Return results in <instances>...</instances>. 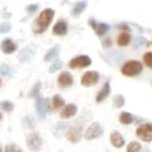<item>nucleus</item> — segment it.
I'll use <instances>...</instances> for the list:
<instances>
[{"instance_id": "nucleus-1", "label": "nucleus", "mask_w": 152, "mask_h": 152, "mask_svg": "<svg viewBox=\"0 0 152 152\" xmlns=\"http://www.w3.org/2000/svg\"><path fill=\"white\" fill-rule=\"evenodd\" d=\"M55 10L52 8H46L39 14V16L36 19V26L34 28V31L36 34H42L46 31L49 26L52 23Z\"/></svg>"}, {"instance_id": "nucleus-2", "label": "nucleus", "mask_w": 152, "mask_h": 152, "mask_svg": "<svg viewBox=\"0 0 152 152\" xmlns=\"http://www.w3.org/2000/svg\"><path fill=\"white\" fill-rule=\"evenodd\" d=\"M142 70H143V66H142V64L139 61L136 60L128 61L122 67V73L126 76H130V77L140 74Z\"/></svg>"}, {"instance_id": "nucleus-3", "label": "nucleus", "mask_w": 152, "mask_h": 152, "mask_svg": "<svg viewBox=\"0 0 152 152\" xmlns=\"http://www.w3.org/2000/svg\"><path fill=\"white\" fill-rule=\"evenodd\" d=\"M43 145V139L40 136L38 132H33L29 133L26 137V146L28 147L29 150L34 152H38Z\"/></svg>"}, {"instance_id": "nucleus-4", "label": "nucleus", "mask_w": 152, "mask_h": 152, "mask_svg": "<svg viewBox=\"0 0 152 152\" xmlns=\"http://www.w3.org/2000/svg\"><path fill=\"white\" fill-rule=\"evenodd\" d=\"M102 134H104V127L102 126V124H99V122H94L88 127L84 134V137L86 140H94V139L102 136Z\"/></svg>"}, {"instance_id": "nucleus-5", "label": "nucleus", "mask_w": 152, "mask_h": 152, "mask_svg": "<svg viewBox=\"0 0 152 152\" xmlns=\"http://www.w3.org/2000/svg\"><path fill=\"white\" fill-rule=\"evenodd\" d=\"M99 80V74L96 71H87L81 77V84L85 87H90L96 84Z\"/></svg>"}, {"instance_id": "nucleus-6", "label": "nucleus", "mask_w": 152, "mask_h": 152, "mask_svg": "<svg viewBox=\"0 0 152 152\" xmlns=\"http://www.w3.org/2000/svg\"><path fill=\"white\" fill-rule=\"evenodd\" d=\"M136 135L144 142H151L152 140V126L150 123L141 125L136 130Z\"/></svg>"}, {"instance_id": "nucleus-7", "label": "nucleus", "mask_w": 152, "mask_h": 152, "mask_svg": "<svg viewBox=\"0 0 152 152\" xmlns=\"http://www.w3.org/2000/svg\"><path fill=\"white\" fill-rule=\"evenodd\" d=\"M91 65V59L86 55L77 56V57L73 58L69 62V67L72 69L76 68H85Z\"/></svg>"}, {"instance_id": "nucleus-8", "label": "nucleus", "mask_w": 152, "mask_h": 152, "mask_svg": "<svg viewBox=\"0 0 152 152\" xmlns=\"http://www.w3.org/2000/svg\"><path fill=\"white\" fill-rule=\"evenodd\" d=\"M83 134V126L82 125H75L72 128L69 130V132L67 133V138L68 140L72 143H77L78 141L81 139Z\"/></svg>"}, {"instance_id": "nucleus-9", "label": "nucleus", "mask_w": 152, "mask_h": 152, "mask_svg": "<svg viewBox=\"0 0 152 152\" xmlns=\"http://www.w3.org/2000/svg\"><path fill=\"white\" fill-rule=\"evenodd\" d=\"M88 23H89V26L94 29L96 35L99 37L105 35V34H107V31H110V29H111V26H110V24L104 23H97L94 18H90L89 20H88Z\"/></svg>"}, {"instance_id": "nucleus-10", "label": "nucleus", "mask_w": 152, "mask_h": 152, "mask_svg": "<svg viewBox=\"0 0 152 152\" xmlns=\"http://www.w3.org/2000/svg\"><path fill=\"white\" fill-rule=\"evenodd\" d=\"M49 104V99H38L36 102V112L41 120H45Z\"/></svg>"}, {"instance_id": "nucleus-11", "label": "nucleus", "mask_w": 152, "mask_h": 152, "mask_svg": "<svg viewBox=\"0 0 152 152\" xmlns=\"http://www.w3.org/2000/svg\"><path fill=\"white\" fill-rule=\"evenodd\" d=\"M57 82L62 88H65V87L71 86V85L73 84V82H74V79H73V76L71 73L66 72L65 71V72H62L59 75Z\"/></svg>"}, {"instance_id": "nucleus-12", "label": "nucleus", "mask_w": 152, "mask_h": 152, "mask_svg": "<svg viewBox=\"0 0 152 152\" xmlns=\"http://www.w3.org/2000/svg\"><path fill=\"white\" fill-rule=\"evenodd\" d=\"M69 129V124L65 123V122H58L54 125L52 131L55 137L61 138L62 136H64L65 134H67V131Z\"/></svg>"}, {"instance_id": "nucleus-13", "label": "nucleus", "mask_w": 152, "mask_h": 152, "mask_svg": "<svg viewBox=\"0 0 152 152\" xmlns=\"http://www.w3.org/2000/svg\"><path fill=\"white\" fill-rule=\"evenodd\" d=\"M110 140H111L112 145L116 148H121L125 144V139L119 131H113L110 136Z\"/></svg>"}, {"instance_id": "nucleus-14", "label": "nucleus", "mask_w": 152, "mask_h": 152, "mask_svg": "<svg viewBox=\"0 0 152 152\" xmlns=\"http://www.w3.org/2000/svg\"><path fill=\"white\" fill-rule=\"evenodd\" d=\"M76 113H77V105L70 104L66 105L64 109L61 111L60 117L62 118V119H70V118L75 116Z\"/></svg>"}, {"instance_id": "nucleus-15", "label": "nucleus", "mask_w": 152, "mask_h": 152, "mask_svg": "<svg viewBox=\"0 0 152 152\" xmlns=\"http://www.w3.org/2000/svg\"><path fill=\"white\" fill-rule=\"evenodd\" d=\"M110 94H111V85H110L109 81H107V82H104V87L99 90V94L96 95V99H96V102H104V100L110 95Z\"/></svg>"}, {"instance_id": "nucleus-16", "label": "nucleus", "mask_w": 152, "mask_h": 152, "mask_svg": "<svg viewBox=\"0 0 152 152\" xmlns=\"http://www.w3.org/2000/svg\"><path fill=\"white\" fill-rule=\"evenodd\" d=\"M67 31L68 26L64 20H59L53 28V34L56 36H65Z\"/></svg>"}, {"instance_id": "nucleus-17", "label": "nucleus", "mask_w": 152, "mask_h": 152, "mask_svg": "<svg viewBox=\"0 0 152 152\" xmlns=\"http://www.w3.org/2000/svg\"><path fill=\"white\" fill-rule=\"evenodd\" d=\"M1 50L4 54H12L18 50V46L11 40H4L1 44Z\"/></svg>"}, {"instance_id": "nucleus-18", "label": "nucleus", "mask_w": 152, "mask_h": 152, "mask_svg": "<svg viewBox=\"0 0 152 152\" xmlns=\"http://www.w3.org/2000/svg\"><path fill=\"white\" fill-rule=\"evenodd\" d=\"M33 56H34V52L31 49L24 48L18 53V60L20 61V63H26V62H28V61L33 58Z\"/></svg>"}, {"instance_id": "nucleus-19", "label": "nucleus", "mask_w": 152, "mask_h": 152, "mask_svg": "<svg viewBox=\"0 0 152 152\" xmlns=\"http://www.w3.org/2000/svg\"><path fill=\"white\" fill-rule=\"evenodd\" d=\"M60 49H61V47L59 45H56V46H54L53 48H51L47 52V54L45 55L44 61H45V62H50V61H52L53 59L58 57L59 52H60Z\"/></svg>"}, {"instance_id": "nucleus-20", "label": "nucleus", "mask_w": 152, "mask_h": 152, "mask_svg": "<svg viewBox=\"0 0 152 152\" xmlns=\"http://www.w3.org/2000/svg\"><path fill=\"white\" fill-rule=\"evenodd\" d=\"M130 42H131V36H130L129 33H122L120 34L119 37H118V45L120 46V47H126V46H128L130 44Z\"/></svg>"}, {"instance_id": "nucleus-21", "label": "nucleus", "mask_w": 152, "mask_h": 152, "mask_svg": "<svg viewBox=\"0 0 152 152\" xmlns=\"http://www.w3.org/2000/svg\"><path fill=\"white\" fill-rule=\"evenodd\" d=\"M87 6L86 1H78L77 3H75V6L72 10V15L73 16H79L83 11L85 10Z\"/></svg>"}, {"instance_id": "nucleus-22", "label": "nucleus", "mask_w": 152, "mask_h": 152, "mask_svg": "<svg viewBox=\"0 0 152 152\" xmlns=\"http://www.w3.org/2000/svg\"><path fill=\"white\" fill-rule=\"evenodd\" d=\"M0 74L7 77H13L14 70L13 68L6 64H0Z\"/></svg>"}, {"instance_id": "nucleus-23", "label": "nucleus", "mask_w": 152, "mask_h": 152, "mask_svg": "<svg viewBox=\"0 0 152 152\" xmlns=\"http://www.w3.org/2000/svg\"><path fill=\"white\" fill-rule=\"evenodd\" d=\"M120 122L124 125H130L132 124V122L134 121V117L132 116L130 113H127V112H123L121 113L120 115V118H119Z\"/></svg>"}, {"instance_id": "nucleus-24", "label": "nucleus", "mask_w": 152, "mask_h": 152, "mask_svg": "<svg viewBox=\"0 0 152 152\" xmlns=\"http://www.w3.org/2000/svg\"><path fill=\"white\" fill-rule=\"evenodd\" d=\"M21 125L24 129H34L36 127V121L31 117H23L21 120Z\"/></svg>"}, {"instance_id": "nucleus-25", "label": "nucleus", "mask_w": 152, "mask_h": 152, "mask_svg": "<svg viewBox=\"0 0 152 152\" xmlns=\"http://www.w3.org/2000/svg\"><path fill=\"white\" fill-rule=\"evenodd\" d=\"M52 104H53L54 109H60V107H62L63 105H64L65 100L60 94H56V95H54L52 99Z\"/></svg>"}, {"instance_id": "nucleus-26", "label": "nucleus", "mask_w": 152, "mask_h": 152, "mask_svg": "<svg viewBox=\"0 0 152 152\" xmlns=\"http://www.w3.org/2000/svg\"><path fill=\"white\" fill-rule=\"evenodd\" d=\"M63 67V62L60 60V59H55L54 60V62L51 64L50 68H49V72L50 73H55L57 72L59 69H61V68Z\"/></svg>"}, {"instance_id": "nucleus-27", "label": "nucleus", "mask_w": 152, "mask_h": 152, "mask_svg": "<svg viewBox=\"0 0 152 152\" xmlns=\"http://www.w3.org/2000/svg\"><path fill=\"white\" fill-rule=\"evenodd\" d=\"M141 144L138 143L136 141H132L131 143H129V145L127 146V152H140L141 151Z\"/></svg>"}, {"instance_id": "nucleus-28", "label": "nucleus", "mask_w": 152, "mask_h": 152, "mask_svg": "<svg viewBox=\"0 0 152 152\" xmlns=\"http://www.w3.org/2000/svg\"><path fill=\"white\" fill-rule=\"evenodd\" d=\"M113 104L116 107H124L125 104V97L123 95L119 94V95H116V96H114V99H113Z\"/></svg>"}, {"instance_id": "nucleus-29", "label": "nucleus", "mask_w": 152, "mask_h": 152, "mask_svg": "<svg viewBox=\"0 0 152 152\" xmlns=\"http://www.w3.org/2000/svg\"><path fill=\"white\" fill-rule=\"evenodd\" d=\"M0 107H1L2 110H4L5 112H12L14 109L13 104L10 102H8V100H4V102H0Z\"/></svg>"}, {"instance_id": "nucleus-30", "label": "nucleus", "mask_w": 152, "mask_h": 152, "mask_svg": "<svg viewBox=\"0 0 152 152\" xmlns=\"http://www.w3.org/2000/svg\"><path fill=\"white\" fill-rule=\"evenodd\" d=\"M40 90H41V82H37L35 85H34L33 89L31 91V97H38L39 94H40Z\"/></svg>"}, {"instance_id": "nucleus-31", "label": "nucleus", "mask_w": 152, "mask_h": 152, "mask_svg": "<svg viewBox=\"0 0 152 152\" xmlns=\"http://www.w3.org/2000/svg\"><path fill=\"white\" fill-rule=\"evenodd\" d=\"M146 43V40L144 38H142V37H140V38H137L136 40H135L134 42V48L135 49H142L144 47V45H145Z\"/></svg>"}, {"instance_id": "nucleus-32", "label": "nucleus", "mask_w": 152, "mask_h": 152, "mask_svg": "<svg viewBox=\"0 0 152 152\" xmlns=\"http://www.w3.org/2000/svg\"><path fill=\"white\" fill-rule=\"evenodd\" d=\"M5 152H23L20 147H18L15 144H8L5 147Z\"/></svg>"}, {"instance_id": "nucleus-33", "label": "nucleus", "mask_w": 152, "mask_h": 152, "mask_svg": "<svg viewBox=\"0 0 152 152\" xmlns=\"http://www.w3.org/2000/svg\"><path fill=\"white\" fill-rule=\"evenodd\" d=\"M143 61L147 67L151 68L152 67V53L151 52L145 53V55H144V57H143Z\"/></svg>"}, {"instance_id": "nucleus-34", "label": "nucleus", "mask_w": 152, "mask_h": 152, "mask_svg": "<svg viewBox=\"0 0 152 152\" xmlns=\"http://www.w3.org/2000/svg\"><path fill=\"white\" fill-rule=\"evenodd\" d=\"M11 26L7 23H4L2 24H0V34H6L8 31H10Z\"/></svg>"}, {"instance_id": "nucleus-35", "label": "nucleus", "mask_w": 152, "mask_h": 152, "mask_svg": "<svg viewBox=\"0 0 152 152\" xmlns=\"http://www.w3.org/2000/svg\"><path fill=\"white\" fill-rule=\"evenodd\" d=\"M102 47H104V49H107V48H110L112 46V41H111V39H109V38H107V39H104V41H102Z\"/></svg>"}, {"instance_id": "nucleus-36", "label": "nucleus", "mask_w": 152, "mask_h": 152, "mask_svg": "<svg viewBox=\"0 0 152 152\" xmlns=\"http://www.w3.org/2000/svg\"><path fill=\"white\" fill-rule=\"evenodd\" d=\"M38 4H31V5H28L26 7V10H28L29 13H31V12H35L37 9H38Z\"/></svg>"}, {"instance_id": "nucleus-37", "label": "nucleus", "mask_w": 152, "mask_h": 152, "mask_svg": "<svg viewBox=\"0 0 152 152\" xmlns=\"http://www.w3.org/2000/svg\"><path fill=\"white\" fill-rule=\"evenodd\" d=\"M119 28H121V29H126V31H129V26H124V24H122V26H120Z\"/></svg>"}, {"instance_id": "nucleus-38", "label": "nucleus", "mask_w": 152, "mask_h": 152, "mask_svg": "<svg viewBox=\"0 0 152 152\" xmlns=\"http://www.w3.org/2000/svg\"><path fill=\"white\" fill-rule=\"evenodd\" d=\"M2 86V80H1V78H0V87Z\"/></svg>"}, {"instance_id": "nucleus-39", "label": "nucleus", "mask_w": 152, "mask_h": 152, "mask_svg": "<svg viewBox=\"0 0 152 152\" xmlns=\"http://www.w3.org/2000/svg\"><path fill=\"white\" fill-rule=\"evenodd\" d=\"M2 118V115H1V113H0V119H1Z\"/></svg>"}, {"instance_id": "nucleus-40", "label": "nucleus", "mask_w": 152, "mask_h": 152, "mask_svg": "<svg viewBox=\"0 0 152 152\" xmlns=\"http://www.w3.org/2000/svg\"><path fill=\"white\" fill-rule=\"evenodd\" d=\"M0 152H2V149L1 148H0Z\"/></svg>"}]
</instances>
